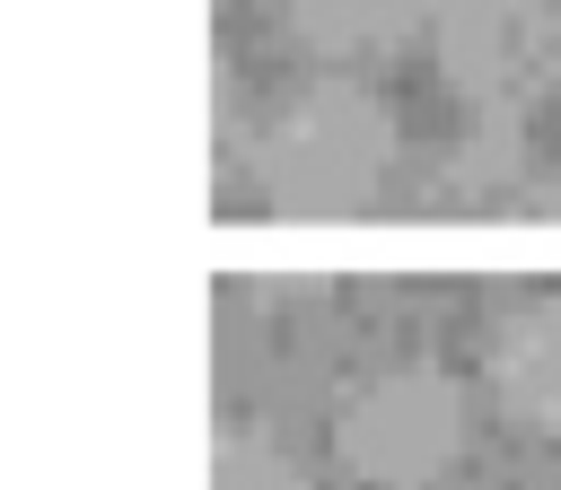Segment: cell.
<instances>
[{
    "instance_id": "obj_1",
    "label": "cell",
    "mask_w": 561,
    "mask_h": 490,
    "mask_svg": "<svg viewBox=\"0 0 561 490\" xmlns=\"http://www.w3.org/2000/svg\"><path fill=\"white\" fill-rule=\"evenodd\" d=\"M394 166V114L377 88L316 70L298 88H280L254 131H245V175L272 210L316 219V210H359Z\"/></svg>"
},
{
    "instance_id": "obj_2",
    "label": "cell",
    "mask_w": 561,
    "mask_h": 490,
    "mask_svg": "<svg viewBox=\"0 0 561 490\" xmlns=\"http://www.w3.org/2000/svg\"><path fill=\"white\" fill-rule=\"evenodd\" d=\"M333 455L368 490H430L465 455V385L438 359H386L342 385Z\"/></svg>"
},
{
    "instance_id": "obj_3",
    "label": "cell",
    "mask_w": 561,
    "mask_h": 490,
    "mask_svg": "<svg viewBox=\"0 0 561 490\" xmlns=\"http://www.w3.org/2000/svg\"><path fill=\"white\" fill-rule=\"evenodd\" d=\"M430 61L473 114L526 122L561 96V0H438Z\"/></svg>"
},
{
    "instance_id": "obj_4",
    "label": "cell",
    "mask_w": 561,
    "mask_h": 490,
    "mask_svg": "<svg viewBox=\"0 0 561 490\" xmlns=\"http://www.w3.org/2000/svg\"><path fill=\"white\" fill-rule=\"evenodd\" d=\"M482 385L508 429L561 438V289H526L482 332Z\"/></svg>"
},
{
    "instance_id": "obj_5",
    "label": "cell",
    "mask_w": 561,
    "mask_h": 490,
    "mask_svg": "<svg viewBox=\"0 0 561 490\" xmlns=\"http://www.w3.org/2000/svg\"><path fill=\"white\" fill-rule=\"evenodd\" d=\"M421 192H430V210H526V201H543L526 122L473 114V122L430 158V184H421Z\"/></svg>"
},
{
    "instance_id": "obj_6",
    "label": "cell",
    "mask_w": 561,
    "mask_h": 490,
    "mask_svg": "<svg viewBox=\"0 0 561 490\" xmlns=\"http://www.w3.org/2000/svg\"><path fill=\"white\" fill-rule=\"evenodd\" d=\"M430 0H280V26L316 61H394L421 35Z\"/></svg>"
},
{
    "instance_id": "obj_7",
    "label": "cell",
    "mask_w": 561,
    "mask_h": 490,
    "mask_svg": "<svg viewBox=\"0 0 561 490\" xmlns=\"http://www.w3.org/2000/svg\"><path fill=\"white\" fill-rule=\"evenodd\" d=\"M210 490H307V472H298V455L272 429L219 420L210 429Z\"/></svg>"
},
{
    "instance_id": "obj_8",
    "label": "cell",
    "mask_w": 561,
    "mask_h": 490,
    "mask_svg": "<svg viewBox=\"0 0 561 490\" xmlns=\"http://www.w3.org/2000/svg\"><path fill=\"white\" fill-rule=\"evenodd\" d=\"M543 210H561V166H552V175H543Z\"/></svg>"
}]
</instances>
